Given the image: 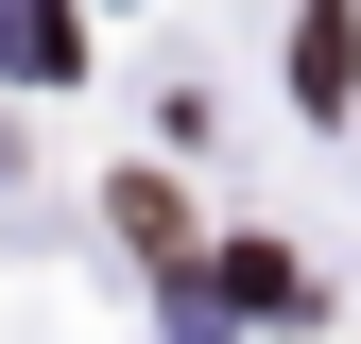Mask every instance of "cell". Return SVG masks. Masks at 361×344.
Returning a JSON list of instances; mask_svg holds the SVG:
<instances>
[{
	"mask_svg": "<svg viewBox=\"0 0 361 344\" xmlns=\"http://www.w3.org/2000/svg\"><path fill=\"white\" fill-rule=\"evenodd\" d=\"M293 86H310V104H344V86H361V18H344V0H310V35H293Z\"/></svg>",
	"mask_w": 361,
	"mask_h": 344,
	"instance_id": "1",
	"label": "cell"
}]
</instances>
